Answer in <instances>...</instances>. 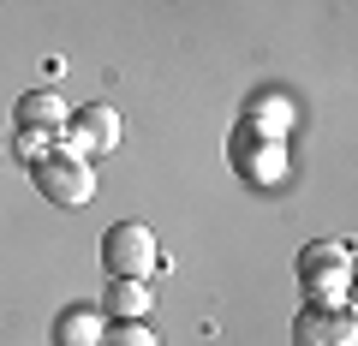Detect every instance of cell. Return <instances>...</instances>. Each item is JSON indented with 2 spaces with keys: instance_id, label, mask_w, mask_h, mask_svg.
<instances>
[{
  "instance_id": "cell-2",
  "label": "cell",
  "mask_w": 358,
  "mask_h": 346,
  "mask_svg": "<svg viewBox=\"0 0 358 346\" xmlns=\"http://www.w3.org/2000/svg\"><path fill=\"white\" fill-rule=\"evenodd\" d=\"M346 281H352V245L322 239L299 251V287L310 305H346Z\"/></svg>"
},
{
  "instance_id": "cell-9",
  "label": "cell",
  "mask_w": 358,
  "mask_h": 346,
  "mask_svg": "<svg viewBox=\"0 0 358 346\" xmlns=\"http://www.w3.org/2000/svg\"><path fill=\"white\" fill-rule=\"evenodd\" d=\"M102 317H114V322H126V317H150V287H143V281H126V275H108Z\"/></svg>"
},
{
  "instance_id": "cell-7",
  "label": "cell",
  "mask_w": 358,
  "mask_h": 346,
  "mask_svg": "<svg viewBox=\"0 0 358 346\" xmlns=\"http://www.w3.org/2000/svg\"><path fill=\"white\" fill-rule=\"evenodd\" d=\"M13 120H18V126H30V131H54V138H60L66 120H72V108H66L60 90H24V96H18V108H13Z\"/></svg>"
},
{
  "instance_id": "cell-12",
  "label": "cell",
  "mask_w": 358,
  "mask_h": 346,
  "mask_svg": "<svg viewBox=\"0 0 358 346\" xmlns=\"http://www.w3.org/2000/svg\"><path fill=\"white\" fill-rule=\"evenodd\" d=\"M54 143H60L54 131H30V126H18V143H13V150L24 155V161H42V155H48Z\"/></svg>"
},
{
  "instance_id": "cell-4",
  "label": "cell",
  "mask_w": 358,
  "mask_h": 346,
  "mask_svg": "<svg viewBox=\"0 0 358 346\" xmlns=\"http://www.w3.org/2000/svg\"><path fill=\"white\" fill-rule=\"evenodd\" d=\"M233 167H239L245 180H257V185H275L287 173V150H281V138H268V131H257V126H239L233 131Z\"/></svg>"
},
{
  "instance_id": "cell-5",
  "label": "cell",
  "mask_w": 358,
  "mask_h": 346,
  "mask_svg": "<svg viewBox=\"0 0 358 346\" xmlns=\"http://www.w3.org/2000/svg\"><path fill=\"white\" fill-rule=\"evenodd\" d=\"M293 340L299 346H358L352 305H305L293 317Z\"/></svg>"
},
{
  "instance_id": "cell-11",
  "label": "cell",
  "mask_w": 358,
  "mask_h": 346,
  "mask_svg": "<svg viewBox=\"0 0 358 346\" xmlns=\"http://www.w3.org/2000/svg\"><path fill=\"white\" fill-rule=\"evenodd\" d=\"M245 126L281 138V131H287V102H275V96H268V102H251V108H245Z\"/></svg>"
},
{
  "instance_id": "cell-1",
  "label": "cell",
  "mask_w": 358,
  "mask_h": 346,
  "mask_svg": "<svg viewBox=\"0 0 358 346\" xmlns=\"http://www.w3.org/2000/svg\"><path fill=\"white\" fill-rule=\"evenodd\" d=\"M30 180H36V192L48 197V203H60V209H84L90 197H96V173H90V161L78 150H66V143H54L42 161H30Z\"/></svg>"
},
{
  "instance_id": "cell-8",
  "label": "cell",
  "mask_w": 358,
  "mask_h": 346,
  "mask_svg": "<svg viewBox=\"0 0 358 346\" xmlns=\"http://www.w3.org/2000/svg\"><path fill=\"white\" fill-rule=\"evenodd\" d=\"M102 310L96 305H72V310H60L54 317V346H96L102 340Z\"/></svg>"
},
{
  "instance_id": "cell-10",
  "label": "cell",
  "mask_w": 358,
  "mask_h": 346,
  "mask_svg": "<svg viewBox=\"0 0 358 346\" xmlns=\"http://www.w3.org/2000/svg\"><path fill=\"white\" fill-rule=\"evenodd\" d=\"M96 346H162V334L143 317H126V322H102V340Z\"/></svg>"
},
{
  "instance_id": "cell-6",
  "label": "cell",
  "mask_w": 358,
  "mask_h": 346,
  "mask_svg": "<svg viewBox=\"0 0 358 346\" xmlns=\"http://www.w3.org/2000/svg\"><path fill=\"white\" fill-rule=\"evenodd\" d=\"M66 150H78V155H108L120 143V114L108 102H84V108H72V120H66Z\"/></svg>"
},
{
  "instance_id": "cell-13",
  "label": "cell",
  "mask_w": 358,
  "mask_h": 346,
  "mask_svg": "<svg viewBox=\"0 0 358 346\" xmlns=\"http://www.w3.org/2000/svg\"><path fill=\"white\" fill-rule=\"evenodd\" d=\"M0 155H6V138H0Z\"/></svg>"
},
{
  "instance_id": "cell-3",
  "label": "cell",
  "mask_w": 358,
  "mask_h": 346,
  "mask_svg": "<svg viewBox=\"0 0 358 346\" xmlns=\"http://www.w3.org/2000/svg\"><path fill=\"white\" fill-rule=\"evenodd\" d=\"M155 263H162V245L143 221H114L102 233V269L108 275H126V281H150Z\"/></svg>"
}]
</instances>
